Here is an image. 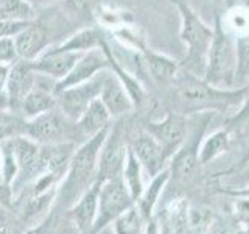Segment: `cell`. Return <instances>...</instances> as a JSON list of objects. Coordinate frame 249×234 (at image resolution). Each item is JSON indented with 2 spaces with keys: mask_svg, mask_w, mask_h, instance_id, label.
I'll return each instance as SVG.
<instances>
[{
  "mask_svg": "<svg viewBox=\"0 0 249 234\" xmlns=\"http://www.w3.org/2000/svg\"><path fill=\"white\" fill-rule=\"evenodd\" d=\"M175 113L193 116L199 113H223L226 109L238 108L243 101L248 84L243 88H216L207 83L202 77L181 69L171 84Z\"/></svg>",
  "mask_w": 249,
  "mask_h": 234,
  "instance_id": "6da1fadb",
  "label": "cell"
},
{
  "mask_svg": "<svg viewBox=\"0 0 249 234\" xmlns=\"http://www.w3.org/2000/svg\"><path fill=\"white\" fill-rule=\"evenodd\" d=\"M109 127L76 147L66 175L58 184V194L54 201L61 208L69 209L73 206L76 200L97 181L98 158Z\"/></svg>",
  "mask_w": 249,
  "mask_h": 234,
  "instance_id": "7a4b0ae2",
  "label": "cell"
},
{
  "mask_svg": "<svg viewBox=\"0 0 249 234\" xmlns=\"http://www.w3.org/2000/svg\"><path fill=\"white\" fill-rule=\"evenodd\" d=\"M175 5L181 16V33L179 35L187 49V55L181 62V69L202 77L213 39V27L207 25L189 5L181 0H175Z\"/></svg>",
  "mask_w": 249,
  "mask_h": 234,
  "instance_id": "3957f363",
  "label": "cell"
},
{
  "mask_svg": "<svg viewBox=\"0 0 249 234\" xmlns=\"http://www.w3.org/2000/svg\"><path fill=\"white\" fill-rule=\"evenodd\" d=\"M237 72V38L226 30L220 18L213 23V39L207 55L202 78L216 88H235Z\"/></svg>",
  "mask_w": 249,
  "mask_h": 234,
  "instance_id": "277c9868",
  "label": "cell"
},
{
  "mask_svg": "<svg viewBox=\"0 0 249 234\" xmlns=\"http://www.w3.org/2000/svg\"><path fill=\"white\" fill-rule=\"evenodd\" d=\"M215 113H199L193 114L189 120V133L181 148L173 155L168 162L170 179L175 178L176 181H190L196 175L201 167L199 162V147L202 144V137L206 135L209 123L212 122Z\"/></svg>",
  "mask_w": 249,
  "mask_h": 234,
  "instance_id": "5b68a950",
  "label": "cell"
},
{
  "mask_svg": "<svg viewBox=\"0 0 249 234\" xmlns=\"http://www.w3.org/2000/svg\"><path fill=\"white\" fill-rule=\"evenodd\" d=\"M25 136L39 145L67 142L76 145L83 144L76 122L69 119L58 106L33 117V119H28L25 125Z\"/></svg>",
  "mask_w": 249,
  "mask_h": 234,
  "instance_id": "8992f818",
  "label": "cell"
},
{
  "mask_svg": "<svg viewBox=\"0 0 249 234\" xmlns=\"http://www.w3.org/2000/svg\"><path fill=\"white\" fill-rule=\"evenodd\" d=\"M124 117L114 119V123H111V127H109L103 147H101L97 175V181L100 183L112 178H122L131 139V136L128 135Z\"/></svg>",
  "mask_w": 249,
  "mask_h": 234,
  "instance_id": "52a82bcc",
  "label": "cell"
},
{
  "mask_svg": "<svg viewBox=\"0 0 249 234\" xmlns=\"http://www.w3.org/2000/svg\"><path fill=\"white\" fill-rule=\"evenodd\" d=\"M136 205L122 178H112L103 181L98 192V214L93 223L92 233L105 230L107 225L114 223L117 217L126 213L129 208Z\"/></svg>",
  "mask_w": 249,
  "mask_h": 234,
  "instance_id": "ba28073f",
  "label": "cell"
},
{
  "mask_svg": "<svg viewBox=\"0 0 249 234\" xmlns=\"http://www.w3.org/2000/svg\"><path fill=\"white\" fill-rule=\"evenodd\" d=\"M107 70H103V72H100L98 75H95L93 78H90V80L84 81L81 84L61 89L56 94V106L69 117V119L76 122L84 114L86 109L89 108L92 101L100 97V92L105 81V75Z\"/></svg>",
  "mask_w": 249,
  "mask_h": 234,
  "instance_id": "9c48e42d",
  "label": "cell"
},
{
  "mask_svg": "<svg viewBox=\"0 0 249 234\" xmlns=\"http://www.w3.org/2000/svg\"><path fill=\"white\" fill-rule=\"evenodd\" d=\"M142 128L158 140L159 145L168 156V159L173 158V155L181 148L189 133V119L187 116L179 113H168L162 119H150L146 120Z\"/></svg>",
  "mask_w": 249,
  "mask_h": 234,
  "instance_id": "30bf717a",
  "label": "cell"
},
{
  "mask_svg": "<svg viewBox=\"0 0 249 234\" xmlns=\"http://www.w3.org/2000/svg\"><path fill=\"white\" fill-rule=\"evenodd\" d=\"M129 148L136 155L139 162L142 164L143 172H146L148 176L153 178L163 169L168 167V156L163 152V148L159 145L150 133H146L143 128H140L139 133L129 139Z\"/></svg>",
  "mask_w": 249,
  "mask_h": 234,
  "instance_id": "8fae6325",
  "label": "cell"
},
{
  "mask_svg": "<svg viewBox=\"0 0 249 234\" xmlns=\"http://www.w3.org/2000/svg\"><path fill=\"white\" fill-rule=\"evenodd\" d=\"M56 80L47 75H36L33 89L22 100L19 108V113L23 119H33L39 114L56 108Z\"/></svg>",
  "mask_w": 249,
  "mask_h": 234,
  "instance_id": "7c38bea8",
  "label": "cell"
},
{
  "mask_svg": "<svg viewBox=\"0 0 249 234\" xmlns=\"http://www.w3.org/2000/svg\"><path fill=\"white\" fill-rule=\"evenodd\" d=\"M107 69H109V59H107L106 52L101 49V47L95 50L86 52L81 55V58L76 61V64L72 67V70H70L61 81L56 83V94L61 89H66V88H70V86H76V84L88 81Z\"/></svg>",
  "mask_w": 249,
  "mask_h": 234,
  "instance_id": "4fadbf2b",
  "label": "cell"
},
{
  "mask_svg": "<svg viewBox=\"0 0 249 234\" xmlns=\"http://www.w3.org/2000/svg\"><path fill=\"white\" fill-rule=\"evenodd\" d=\"M36 75L37 74L31 67L30 61L18 59L11 64L10 75H8V83H6V94L8 98H10V109L13 113L19 114L22 100L33 89Z\"/></svg>",
  "mask_w": 249,
  "mask_h": 234,
  "instance_id": "5bb4252c",
  "label": "cell"
},
{
  "mask_svg": "<svg viewBox=\"0 0 249 234\" xmlns=\"http://www.w3.org/2000/svg\"><path fill=\"white\" fill-rule=\"evenodd\" d=\"M81 55L83 53L78 52H61L50 47L37 59L30 62L36 74H42L56 81H61L72 70L76 61L81 58Z\"/></svg>",
  "mask_w": 249,
  "mask_h": 234,
  "instance_id": "9a60e30c",
  "label": "cell"
},
{
  "mask_svg": "<svg viewBox=\"0 0 249 234\" xmlns=\"http://www.w3.org/2000/svg\"><path fill=\"white\" fill-rule=\"evenodd\" d=\"M98 98L103 101V105L106 106L109 114H111L112 120L120 119V117H124L134 111V105H132L128 92L124 91L122 83L119 81V78L111 70L106 72L105 75L103 88H101Z\"/></svg>",
  "mask_w": 249,
  "mask_h": 234,
  "instance_id": "2e32d148",
  "label": "cell"
},
{
  "mask_svg": "<svg viewBox=\"0 0 249 234\" xmlns=\"http://www.w3.org/2000/svg\"><path fill=\"white\" fill-rule=\"evenodd\" d=\"M100 181L93 183L88 191H86L80 198L76 200L73 206L67 209L69 218L75 223V226L81 233L92 231L93 223L97 220L98 214V192H100Z\"/></svg>",
  "mask_w": 249,
  "mask_h": 234,
  "instance_id": "e0dca14e",
  "label": "cell"
},
{
  "mask_svg": "<svg viewBox=\"0 0 249 234\" xmlns=\"http://www.w3.org/2000/svg\"><path fill=\"white\" fill-rule=\"evenodd\" d=\"M18 57L23 61H35L49 49L50 38L47 30L35 20L14 38Z\"/></svg>",
  "mask_w": 249,
  "mask_h": 234,
  "instance_id": "ac0fdd59",
  "label": "cell"
},
{
  "mask_svg": "<svg viewBox=\"0 0 249 234\" xmlns=\"http://www.w3.org/2000/svg\"><path fill=\"white\" fill-rule=\"evenodd\" d=\"M101 49H103L107 55V59H109V70L119 78V81L122 83V86L124 88V91L128 92V96L132 101V105H134V111H137V109H145L150 106L151 103V98L150 96H148V92L145 91V88L142 84H140V81L137 80V78L134 75H131L129 72H126L122 66L120 62L115 59V57L112 55V50L111 47L107 45L106 39L103 41V44H101Z\"/></svg>",
  "mask_w": 249,
  "mask_h": 234,
  "instance_id": "d6986e66",
  "label": "cell"
},
{
  "mask_svg": "<svg viewBox=\"0 0 249 234\" xmlns=\"http://www.w3.org/2000/svg\"><path fill=\"white\" fill-rule=\"evenodd\" d=\"M142 58L148 74L158 84H173L178 74L181 72V62L158 52L143 49Z\"/></svg>",
  "mask_w": 249,
  "mask_h": 234,
  "instance_id": "ffe728a7",
  "label": "cell"
},
{
  "mask_svg": "<svg viewBox=\"0 0 249 234\" xmlns=\"http://www.w3.org/2000/svg\"><path fill=\"white\" fill-rule=\"evenodd\" d=\"M111 120L112 117L106 109V106L103 105V101L100 98L93 100L89 105V108L84 111V114L76 120V127L81 140L84 142V140L98 135L100 131H103L111 125Z\"/></svg>",
  "mask_w": 249,
  "mask_h": 234,
  "instance_id": "44dd1931",
  "label": "cell"
},
{
  "mask_svg": "<svg viewBox=\"0 0 249 234\" xmlns=\"http://www.w3.org/2000/svg\"><path fill=\"white\" fill-rule=\"evenodd\" d=\"M168 181H170V170L167 167V169H163L160 174L153 176L150 184L143 187V192L140 194V197L137 198L136 206L145 220H150V218L154 215V209L158 206L160 195H162L163 189L167 187Z\"/></svg>",
  "mask_w": 249,
  "mask_h": 234,
  "instance_id": "7402d4cb",
  "label": "cell"
},
{
  "mask_svg": "<svg viewBox=\"0 0 249 234\" xmlns=\"http://www.w3.org/2000/svg\"><path fill=\"white\" fill-rule=\"evenodd\" d=\"M232 130L224 127L221 130H216L206 139H202V144L199 147V162L201 166H206L209 162H213L220 156H223L231 148L232 144Z\"/></svg>",
  "mask_w": 249,
  "mask_h": 234,
  "instance_id": "603a6c76",
  "label": "cell"
},
{
  "mask_svg": "<svg viewBox=\"0 0 249 234\" xmlns=\"http://www.w3.org/2000/svg\"><path fill=\"white\" fill-rule=\"evenodd\" d=\"M105 38L101 35V31L98 28H83L80 31H76L75 35L67 38L64 42H61L59 45H53V49L61 50V52H78V53H86L90 50L100 49L103 44Z\"/></svg>",
  "mask_w": 249,
  "mask_h": 234,
  "instance_id": "cb8c5ba5",
  "label": "cell"
},
{
  "mask_svg": "<svg viewBox=\"0 0 249 234\" xmlns=\"http://www.w3.org/2000/svg\"><path fill=\"white\" fill-rule=\"evenodd\" d=\"M142 172H143L142 164L139 162L136 155L132 153V150L129 148L128 156H126V162H124L123 174H122V179H123V183L126 184L128 191L134 201H137V198L140 197V194L143 192V187H145L143 179H142Z\"/></svg>",
  "mask_w": 249,
  "mask_h": 234,
  "instance_id": "d4e9b609",
  "label": "cell"
},
{
  "mask_svg": "<svg viewBox=\"0 0 249 234\" xmlns=\"http://www.w3.org/2000/svg\"><path fill=\"white\" fill-rule=\"evenodd\" d=\"M0 20H35V6L27 0H0Z\"/></svg>",
  "mask_w": 249,
  "mask_h": 234,
  "instance_id": "484cf974",
  "label": "cell"
},
{
  "mask_svg": "<svg viewBox=\"0 0 249 234\" xmlns=\"http://www.w3.org/2000/svg\"><path fill=\"white\" fill-rule=\"evenodd\" d=\"M27 119L10 109H0V144L8 139L25 136Z\"/></svg>",
  "mask_w": 249,
  "mask_h": 234,
  "instance_id": "4316f807",
  "label": "cell"
},
{
  "mask_svg": "<svg viewBox=\"0 0 249 234\" xmlns=\"http://www.w3.org/2000/svg\"><path fill=\"white\" fill-rule=\"evenodd\" d=\"M146 220L134 205L114 220L115 234H143Z\"/></svg>",
  "mask_w": 249,
  "mask_h": 234,
  "instance_id": "83f0119b",
  "label": "cell"
},
{
  "mask_svg": "<svg viewBox=\"0 0 249 234\" xmlns=\"http://www.w3.org/2000/svg\"><path fill=\"white\" fill-rule=\"evenodd\" d=\"M249 84V33L237 36V72L235 88Z\"/></svg>",
  "mask_w": 249,
  "mask_h": 234,
  "instance_id": "f1b7e54d",
  "label": "cell"
},
{
  "mask_svg": "<svg viewBox=\"0 0 249 234\" xmlns=\"http://www.w3.org/2000/svg\"><path fill=\"white\" fill-rule=\"evenodd\" d=\"M246 120H249V84L246 88V94L243 97V101H241V105L238 106L237 113L226 120V127H228L229 130H232V131H235L240 125L245 123Z\"/></svg>",
  "mask_w": 249,
  "mask_h": 234,
  "instance_id": "f546056e",
  "label": "cell"
},
{
  "mask_svg": "<svg viewBox=\"0 0 249 234\" xmlns=\"http://www.w3.org/2000/svg\"><path fill=\"white\" fill-rule=\"evenodd\" d=\"M19 59L18 49H16L14 38H0V62L13 64Z\"/></svg>",
  "mask_w": 249,
  "mask_h": 234,
  "instance_id": "4dcf8cb0",
  "label": "cell"
},
{
  "mask_svg": "<svg viewBox=\"0 0 249 234\" xmlns=\"http://www.w3.org/2000/svg\"><path fill=\"white\" fill-rule=\"evenodd\" d=\"M30 22H18V20H0V38H16L22 30H25Z\"/></svg>",
  "mask_w": 249,
  "mask_h": 234,
  "instance_id": "1f68e13d",
  "label": "cell"
},
{
  "mask_svg": "<svg viewBox=\"0 0 249 234\" xmlns=\"http://www.w3.org/2000/svg\"><path fill=\"white\" fill-rule=\"evenodd\" d=\"M95 0H64V6L75 16H88L90 14Z\"/></svg>",
  "mask_w": 249,
  "mask_h": 234,
  "instance_id": "d6a6232c",
  "label": "cell"
},
{
  "mask_svg": "<svg viewBox=\"0 0 249 234\" xmlns=\"http://www.w3.org/2000/svg\"><path fill=\"white\" fill-rule=\"evenodd\" d=\"M237 130L240 131L241 145H243V156H241L240 164H238V167L241 169V167H245L246 164H249V120H246L245 123H241Z\"/></svg>",
  "mask_w": 249,
  "mask_h": 234,
  "instance_id": "836d02e7",
  "label": "cell"
},
{
  "mask_svg": "<svg viewBox=\"0 0 249 234\" xmlns=\"http://www.w3.org/2000/svg\"><path fill=\"white\" fill-rule=\"evenodd\" d=\"M27 234H54V218H53V215H47L39 225L31 226V228L27 231Z\"/></svg>",
  "mask_w": 249,
  "mask_h": 234,
  "instance_id": "e575fe53",
  "label": "cell"
},
{
  "mask_svg": "<svg viewBox=\"0 0 249 234\" xmlns=\"http://www.w3.org/2000/svg\"><path fill=\"white\" fill-rule=\"evenodd\" d=\"M143 234H162L160 222H159V218L156 217V215H153V217L150 218V220H146Z\"/></svg>",
  "mask_w": 249,
  "mask_h": 234,
  "instance_id": "d590c367",
  "label": "cell"
},
{
  "mask_svg": "<svg viewBox=\"0 0 249 234\" xmlns=\"http://www.w3.org/2000/svg\"><path fill=\"white\" fill-rule=\"evenodd\" d=\"M11 64H3L0 62V92L6 91V83H8V75H10Z\"/></svg>",
  "mask_w": 249,
  "mask_h": 234,
  "instance_id": "8d00e7d4",
  "label": "cell"
},
{
  "mask_svg": "<svg viewBox=\"0 0 249 234\" xmlns=\"http://www.w3.org/2000/svg\"><path fill=\"white\" fill-rule=\"evenodd\" d=\"M226 6L229 10H246L249 11V0H226Z\"/></svg>",
  "mask_w": 249,
  "mask_h": 234,
  "instance_id": "74e56055",
  "label": "cell"
},
{
  "mask_svg": "<svg viewBox=\"0 0 249 234\" xmlns=\"http://www.w3.org/2000/svg\"><path fill=\"white\" fill-rule=\"evenodd\" d=\"M28 3H31L33 6H42V5H49L52 2H54V0H27Z\"/></svg>",
  "mask_w": 249,
  "mask_h": 234,
  "instance_id": "f35d334b",
  "label": "cell"
},
{
  "mask_svg": "<svg viewBox=\"0 0 249 234\" xmlns=\"http://www.w3.org/2000/svg\"><path fill=\"white\" fill-rule=\"evenodd\" d=\"M0 234H8V228L5 223H0Z\"/></svg>",
  "mask_w": 249,
  "mask_h": 234,
  "instance_id": "ab89813d",
  "label": "cell"
},
{
  "mask_svg": "<svg viewBox=\"0 0 249 234\" xmlns=\"http://www.w3.org/2000/svg\"><path fill=\"white\" fill-rule=\"evenodd\" d=\"M235 234H249V230H241V231H238Z\"/></svg>",
  "mask_w": 249,
  "mask_h": 234,
  "instance_id": "60d3db41",
  "label": "cell"
}]
</instances>
